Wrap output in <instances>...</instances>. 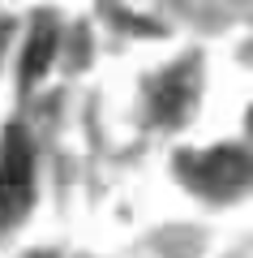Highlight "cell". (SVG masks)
Segmentation results:
<instances>
[{
  "instance_id": "6da1fadb",
  "label": "cell",
  "mask_w": 253,
  "mask_h": 258,
  "mask_svg": "<svg viewBox=\"0 0 253 258\" xmlns=\"http://www.w3.org/2000/svg\"><path fill=\"white\" fill-rule=\"evenodd\" d=\"M30 194H35V151L26 129L9 125L0 142V228L30 207Z\"/></svg>"
},
{
  "instance_id": "5b68a950",
  "label": "cell",
  "mask_w": 253,
  "mask_h": 258,
  "mask_svg": "<svg viewBox=\"0 0 253 258\" xmlns=\"http://www.w3.org/2000/svg\"><path fill=\"white\" fill-rule=\"evenodd\" d=\"M249 125H253V116H249Z\"/></svg>"
},
{
  "instance_id": "7a4b0ae2",
  "label": "cell",
  "mask_w": 253,
  "mask_h": 258,
  "mask_svg": "<svg viewBox=\"0 0 253 258\" xmlns=\"http://www.w3.org/2000/svg\"><path fill=\"white\" fill-rule=\"evenodd\" d=\"M181 172L189 176L202 194L227 198V194H236L240 185H249L253 164H249V155H240L236 147H215V151H202V155H185Z\"/></svg>"
},
{
  "instance_id": "277c9868",
  "label": "cell",
  "mask_w": 253,
  "mask_h": 258,
  "mask_svg": "<svg viewBox=\"0 0 253 258\" xmlns=\"http://www.w3.org/2000/svg\"><path fill=\"white\" fill-rule=\"evenodd\" d=\"M52 52H56V30H52V26H39L35 35H30L26 52H22V86H35L39 78L47 74Z\"/></svg>"
},
{
  "instance_id": "3957f363",
  "label": "cell",
  "mask_w": 253,
  "mask_h": 258,
  "mask_svg": "<svg viewBox=\"0 0 253 258\" xmlns=\"http://www.w3.org/2000/svg\"><path fill=\"white\" fill-rule=\"evenodd\" d=\"M193 91H198L193 69H172V74L154 86V116L159 120H181L189 112V103H193Z\"/></svg>"
}]
</instances>
